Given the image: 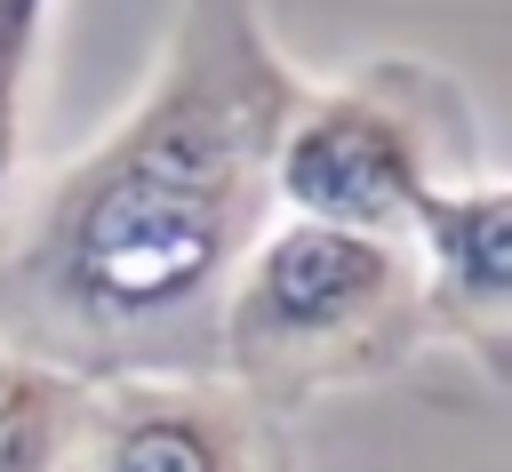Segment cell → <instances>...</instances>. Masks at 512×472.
<instances>
[{"label": "cell", "mask_w": 512, "mask_h": 472, "mask_svg": "<svg viewBox=\"0 0 512 472\" xmlns=\"http://www.w3.org/2000/svg\"><path fill=\"white\" fill-rule=\"evenodd\" d=\"M304 80L264 0H184L144 96L0 200V344L72 376H216L240 256L280 216L272 144Z\"/></svg>", "instance_id": "1"}, {"label": "cell", "mask_w": 512, "mask_h": 472, "mask_svg": "<svg viewBox=\"0 0 512 472\" xmlns=\"http://www.w3.org/2000/svg\"><path fill=\"white\" fill-rule=\"evenodd\" d=\"M424 288L408 240L272 216L240 256L216 320V376L288 416L320 392L392 376L424 344Z\"/></svg>", "instance_id": "2"}, {"label": "cell", "mask_w": 512, "mask_h": 472, "mask_svg": "<svg viewBox=\"0 0 512 472\" xmlns=\"http://www.w3.org/2000/svg\"><path fill=\"white\" fill-rule=\"evenodd\" d=\"M480 176L472 96L424 56H368L360 72L304 88L272 144V208L336 232L408 240L440 184Z\"/></svg>", "instance_id": "3"}, {"label": "cell", "mask_w": 512, "mask_h": 472, "mask_svg": "<svg viewBox=\"0 0 512 472\" xmlns=\"http://www.w3.org/2000/svg\"><path fill=\"white\" fill-rule=\"evenodd\" d=\"M64 472H288V416L224 376L88 384Z\"/></svg>", "instance_id": "4"}, {"label": "cell", "mask_w": 512, "mask_h": 472, "mask_svg": "<svg viewBox=\"0 0 512 472\" xmlns=\"http://www.w3.org/2000/svg\"><path fill=\"white\" fill-rule=\"evenodd\" d=\"M416 288H424V328L464 344L488 376H504V336H512V192L480 168L464 184H440L416 224H408Z\"/></svg>", "instance_id": "5"}, {"label": "cell", "mask_w": 512, "mask_h": 472, "mask_svg": "<svg viewBox=\"0 0 512 472\" xmlns=\"http://www.w3.org/2000/svg\"><path fill=\"white\" fill-rule=\"evenodd\" d=\"M80 400H88V384L0 344V472H64Z\"/></svg>", "instance_id": "6"}, {"label": "cell", "mask_w": 512, "mask_h": 472, "mask_svg": "<svg viewBox=\"0 0 512 472\" xmlns=\"http://www.w3.org/2000/svg\"><path fill=\"white\" fill-rule=\"evenodd\" d=\"M48 16H56V0H0V200H8L16 160H24L40 64H48Z\"/></svg>", "instance_id": "7"}]
</instances>
